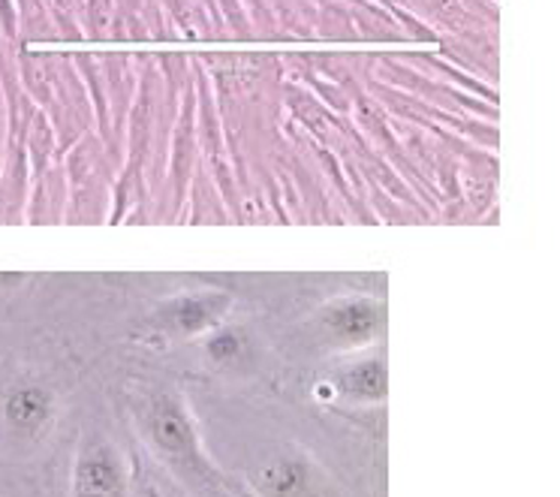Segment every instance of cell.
Instances as JSON below:
<instances>
[{
    "label": "cell",
    "mask_w": 560,
    "mask_h": 497,
    "mask_svg": "<svg viewBox=\"0 0 560 497\" xmlns=\"http://www.w3.org/2000/svg\"><path fill=\"white\" fill-rule=\"evenodd\" d=\"M145 437L158 459L172 464L187 476H206L208 467L202 461L199 435L190 413L178 398H158L145 413Z\"/></svg>",
    "instance_id": "6da1fadb"
},
{
    "label": "cell",
    "mask_w": 560,
    "mask_h": 497,
    "mask_svg": "<svg viewBox=\"0 0 560 497\" xmlns=\"http://www.w3.org/2000/svg\"><path fill=\"white\" fill-rule=\"evenodd\" d=\"M127 464L106 443H91L79 452L73 467V497H127Z\"/></svg>",
    "instance_id": "7a4b0ae2"
},
{
    "label": "cell",
    "mask_w": 560,
    "mask_h": 497,
    "mask_svg": "<svg viewBox=\"0 0 560 497\" xmlns=\"http://www.w3.org/2000/svg\"><path fill=\"white\" fill-rule=\"evenodd\" d=\"M230 296L223 292H190L175 296L160 308V326L172 328L175 335H199L208 328H218L230 311Z\"/></svg>",
    "instance_id": "3957f363"
},
{
    "label": "cell",
    "mask_w": 560,
    "mask_h": 497,
    "mask_svg": "<svg viewBox=\"0 0 560 497\" xmlns=\"http://www.w3.org/2000/svg\"><path fill=\"white\" fill-rule=\"evenodd\" d=\"M3 416H7V425L15 435L39 437L55 423V395L37 383L13 389L3 401Z\"/></svg>",
    "instance_id": "277c9868"
},
{
    "label": "cell",
    "mask_w": 560,
    "mask_h": 497,
    "mask_svg": "<svg viewBox=\"0 0 560 497\" xmlns=\"http://www.w3.org/2000/svg\"><path fill=\"white\" fill-rule=\"evenodd\" d=\"M383 311L371 299H341L326 308V326L347 347H362L377 338Z\"/></svg>",
    "instance_id": "5b68a950"
},
{
    "label": "cell",
    "mask_w": 560,
    "mask_h": 497,
    "mask_svg": "<svg viewBox=\"0 0 560 497\" xmlns=\"http://www.w3.org/2000/svg\"><path fill=\"white\" fill-rule=\"evenodd\" d=\"M335 392L355 404H380L389 392V374L383 359H362L347 365L335 377Z\"/></svg>",
    "instance_id": "8992f818"
},
{
    "label": "cell",
    "mask_w": 560,
    "mask_h": 497,
    "mask_svg": "<svg viewBox=\"0 0 560 497\" xmlns=\"http://www.w3.org/2000/svg\"><path fill=\"white\" fill-rule=\"evenodd\" d=\"M307 483V467L295 459H280L259 471V488L266 497H299Z\"/></svg>",
    "instance_id": "52a82bcc"
},
{
    "label": "cell",
    "mask_w": 560,
    "mask_h": 497,
    "mask_svg": "<svg viewBox=\"0 0 560 497\" xmlns=\"http://www.w3.org/2000/svg\"><path fill=\"white\" fill-rule=\"evenodd\" d=\"M244 335L238 328H218L211 338H208V356L214 359V362H235L238 356L244 352Z\"/></svg>",
    "instance_id": "ba28073f"
}]
</instances>
